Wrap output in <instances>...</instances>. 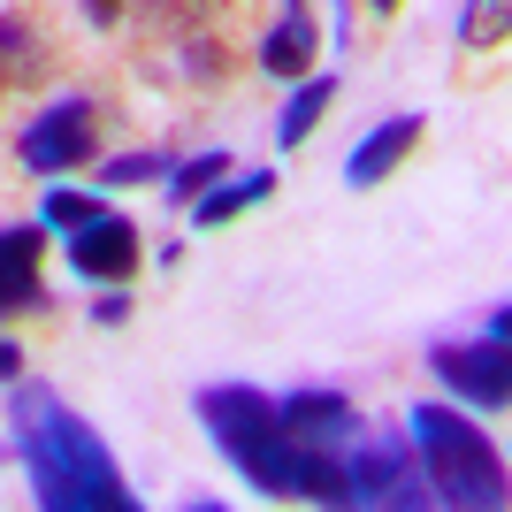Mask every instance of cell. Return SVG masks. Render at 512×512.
Segmentation results:
<instances>
[{
  "label": "cell",
  "instance_id": "11",
  "mask_svg": "<svg viewBox=\"0 0 512 512\" xmlns=\"http://www.w3.org/2000/svg\"><path fill=\"white\" fill-rule=\"evenodd\" d=\"M46 77H54V46H46L23 16H0V85L31 92V85H46Z\"/></svg>",
  "mask_w": 512,
  "mask_h": 512
},
{
  "label": "cell",
  "instance_id": "22",
  "mask_svg": "<svg viewBox=\"0 0 512 512\" xmlns=\"http://www.w3.org/2000/svg\"><path fill=\"white\" fill-rule=\"evenodd\" d=\"M123 314H130V299H123V283H115V291H107V299L92 306V321H123Z\"/></svg>",
  "mask_w": 512,
  "mask_h": 512
},
{
  "label": "cell",
  "instance_id": "18",
  "mask_svg": "<svg viewBox=\"0 0 512 512\" xmlns=\"http://www.w3.org/2000/svg\"><path fill=\"white\" fill-rule=\"evenodd\" d=\"M100 199L92 192H46V207H39V230H85V222H100Z\"/></svg>",
  "mask_w": 512,
  "mask_h": 512
},
{
  "label": "cell",
  "instance_id": "1",
  "mask_svg": "<svg viewBox=\"0 0 512 512\" xmlns=\"http://www.w3.org/2000/svg\"><path fill=\"white\" fill-rule=\"evenodd\" d=\"M8 451L31 467V497L46 512H130V482L115 474V451L92 436V421L54 398L46 383H8Z\"/></svg>",
  "mask_w": 512,
  "mask_h": 512
},
{
  "label": "cell",
  "instance_id": "12",
  "mask_svg": "<svg viewBox=\"0 0 512 512\" xmlns=\"http://www.w3.org/2000/svg\"><path fill=\"white\" fill-rule=\"evenodd\" d=\"M260 69H268V77H291V85L314 69V23H306V8H291V16L260 39Z\"/></svg>",
  "mask_w": 512,
  "mask_h": 512
},
{
  "label": "cell",
  "instance_id": "20",
  "mask_svg": "<svg viewBox=\"0 0 512 512\" xmlns=\"http://www.w3.org/2000/svg\"><path fill=\"white\" fill-rule=\"evenodd\" d=\"M184 69H192V77H222V46L214 39H184Z\"/></svg>",
  "mask_w": 512,
  "mask_h": 512
},
{
  "label": "cell",
  "instance_id": "2",
  "mask_svg": "<svg viewBox=\"0 0 512 512\" xmlns=\"http://www.w3.org/2000/svg\"><path fill=\"white\" fill-rule=\"evenodd\" d=\"M199 421H207L214 451H222V459H230L253 490H268V497H314V505H344V459L291 444L268 390H253V383H207V390H199Z\"/></svg>",
  "mask_w": 512,
  "mask_h": 512
},
{
  "label": "cell",
  "instance_id": "6",
  "mask_svg": "<svg viewBox=\"0 0 512 512\" xmlns=\"http://www.w3.org/2000/svg\"><path fill=\"white\" fill-rule=\"evenodd\" d=\"M428 367H436V383H444L451 398H467V406H482V413H505L512 367H505V344H497V337H482V344H436Z\"/></svg>",
  "mask_w": 512,
  "mask_h": 512
},
{
  "label": "cell",
  "instance_id": "14",
  "mask_svg": "<svg viewBox=\"0 0 512 512\" xmlns=\"http://www.w3.org/2000/svg\"><path fill=\"white\" fill-rule=\"evenodd\" d=\"M329 100H337V77H314V69H306L299 92H291V100H283V115H276V138H283V146L314 138V123H321V107H329Z\"/></svg>",
  "mask_w": 512,
  "mask_h": 512
},
{
  "label": "cell",
  "instance_id": "9",
  "mask_svg": "<svg viewBox=\"0 0 512 512\" xmlns=\"http://www.w3.org/2000/svg\"><path fill=\"white\" fill-rule=\"evenodd\" d=\"M39 260H46V237L31 230V222H8V230H0V314H39L46 306Z\"/></svg>",
  "mask_w": 512,
  "mask_h": 512
},
{
  "label": "cell",
  "instance_id": "5",
  "mask_svg": "<svg viewBox=\"0 0 512 512\" xmlns=\"http://www.w3.org/2000/svg\"><path fill=\"white\" fill-rule=\"evenodd\" d=\"M16 153H23V169L31 176H62V169H85L92 153H100V107L92 100H54V107H39L31 115V130L16 138Z\"/></svg>",
  "mask_w": 512,
  "mask_h": 512
},
{
  "label": "cell",
  "instance_id": "15",
  "mask_svg": "<svg viewBox=\"0 0 512 512\" xmlns=\"http://www.w3.org/2000/svg\"><path fill=\"white\" fill-rule=\"evenodd\" d=\"M268 192H276V176H245V184H207V192L192 199V214L214 230V222H237L245 207H260Z\"/></svg>",
  "mask_w": 512,
  "mask_h": 512
},
{
  "label": "cell",
  "instance_id": "4",
  "mask_svg": "<svg viewBox=\"0 0 512 512\" xmlns=\"http://www.w3.org/2000/svg\"><path fill=\"white\" fill-rule=\"evenodd\" d=\"M360 436V428H352ZM344 459V505H428L421 459H413V436H360Z\"/></svg>",
  "mask_w": 512,
  "mask_h": 512
},
{
  "label": "cell",
  "instance_id": "21",
  "mask_svg": "<svg viewBox=\"0 0 512 512\" xmlns=\"http://www.w3.org/2000/svg\"><path fill=\"white\" fill-rule=\"evenodd\" d=\"M77 8H85L92 31H115V16H123V0H77Z\"/></svg>",
  "mask_w": 512,
  "mask_h": 512
},
{
  "label": "cell",
  "instance_id": "8",
  "mask_svg": "<svg viewBox=\"0 0 512 512\" xmlns=\"http://www.w3.org/2000/svg\"><path fill=\"white\" fill-rule=\"evenodd\" d=\"M69 268L85 283H130L138 276V222L123 214H100L85 230H69Z\"/></svg>",
  "mask_w": 512,
  "mask_h": 512
},
{
  "label": "cell",
  "instance_id": "7",
  "mask_svg": "<svg viewBox=\"0 0 512 512\" xmlns=\"http://www.w3.org/2000/svg\"><path fill=\"white\" fill-rule=\"evenodd\" d=\"M276 421H283V436H291V444L329 451V459H337V451L352 444L360 413L344 406V390H291V398H276Z\"/></svg>",
  "mask_w": 512,
  "mask_h": 512
},
{
  "label": "cell",
  "instance_id": "23",
  "mask_svg": "<svg viewBox=\"0 0 512 512\" xmlns=\"http://www.w3.org/2000/svg\"><path fill=\"white\" fill-rule=\"evenodd\" d=\"M23 375V352H16V337H0V383H16Z\"/></svg>",
  "mask_w": 512,
  "mask_h": 512
},
{
  "label": "cell",
  "instance_id": "24",
  "mask_svg": "<svg viewBox=\"0 0 512 512\" xmlns=\"http://www.w3.org/2000/svg\"><path fill=\"white\" fill-rule=\"evenodd\" d=\"M367 8H383V16H390V8H398V0H367Z\"/></svg>",
  "mask_w": 512,
  "mask_h": 512
},
{
  "label": "cell",
  "instance_id": "17",
  "mask_svg": "<svg viewBox=\"0 0 512 512\" xmlns=\"http://www.w3.org/2000/svg\"><path fill=\"white\" fill-rule=\"evenodd\" d=\"M505 23H512V0H467V16H459V46L490 54V46L505 39Z\"/></svg>",
  "mask_w": 512,
  "mask_h": 512
},
{
  "label": "cell",
  "instance_id": "19",
  "mask_svg": "<svg viewBox=\"0 0 512 512\" xmlns=\"http://www.w3.org/2000/svg\"><path fill=\"white\" fill-rule=\"evenodd\" d=\"M146 176H169V161H161V153H115V161H100L107 192H115V184H146Z\"/></svg>",
  "mask_w": 512,
  "mask_h": 512
},
{
  "label": "cell",
  "instance_id": "10",
  "mask_svg": "<svg viewBox=\"0 0 512 512\" xmlns=\"http://www.w3.org/2000/svg\"><path fill=\"white\" fill-rule=\"evenodd\" d=\"M413 146H421V115H390V123H375V130L360 138V146H352L344 176H352V184H383V176L398 169V161H406Z\"/></svg>",
  "mask_w": 512,
  "mask_h": 512
},
{
  "label": "cell",
  "instance_id": "16",
  "mask_svg": "<svg viewBox=\"0 0 512 512\" xmlns=\"http://www.w3.org/2000/svg\"><path fill=\"white\" fill-rule=\"evenodd\" d=\"M222 176H230V153H192V161H176V169H169V199H176V207H192V199L207 192V184H222Z\"/></svg>",
  "mask_w": 512,
  "mask_h": 512
},
{
  "label": "cell",
  "instance_id": "3",
  "mask_svg": "<svg viewBox=\"0 0 512 512\" xmlns=\"http://www.w3.org/2000/svg\"><path fill=\"white\" fill-rule=\"evenodd\" d=\"M406 436L421 451V482L428 505H459V512H497L505 505V459L474 421H459L451 406H413Z\"/></svg>",
  "mask_w": 512,
  "mask_h": 512
},
{
  "label": "cell",
  "instance_id": "13",
  "mask_svg": "<svg viewBox=\"0 0 512 512\" xmlns=\"http://www.w3.org/2000/svg\"><path fill=\"white\" fill-rule=\"evenodd\" d=\"M214 8H222V0H123V16L138 23L146 39H169V31H176V39H192Z\"/></svg>",
  "mask_w": 512,
  "mask_h": 512
}]
</instances>
